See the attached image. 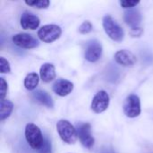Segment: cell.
Masks as SVG:
<instances>
[{"label": "cell", "instance_id": "1", "mask_svg": "<svg viewBox=\"0 0 153 153\" xmlns=\"http://www.w3.org/2000/svg\"><path fill=\"white\" fill-rule=\"evenodd\" d=\"M56 131L62 141L67 144L75 143L78 134L74 126L67 120L61 119L56 123Z\"/></svg>", "mask_w": 153, "mask_h": 153}, {"label": "cell", "instance_id": "2", "mask_svg": "<svg viewBox=\"0 0 153 153\" xmlns=\"http://www.w3.org/2000/svg\"><path fill=\"white\" fill-rule=\"evenodd\" d=\"M103 28L106 34L114 41L120 42L125 38V31L123 28L112 18L110 15H105L102 21Z\"/></svg>", "mask_w": 153, "mask_h": 153}, {"label": "cell", "instance_id": "3", "mask_svg": "<svg viewBox=\"0 0 153 153\" xmlns=\"http://www.w3.org/2000/svg\"><path fill=\"white\" fill-rule=\"evenodd\" d=\"M25 138H26L28 144L33 150H37V151H39L41 148L44 143V139H45L39 127L32 123L26 125Z\"/></svg>", "mask_w": 153, "mask_h": 153}, {"label": "cell", "instance_id": "4", "mask_svg": "<svg viewBox=\"0 0 153 153\" xmlns=\"http://www.w3.org/2000/svg\"><path fill=\"white\" fill-rule=\"evenodd\" d=\"M62 34V30L58 25L56 24H47L42 26L38 30L39 39L45 43H51L60 38Z\"/></svg>", "mask_w": 153, "mask_h": 153}, {"label": "cell", "instance_id": "5", "mask_svg": "<svg viewBox=\"0 0 153 153\" xmlns=\"http://www.w3.org/2000/svg\"><path fill=\"white\" fill-rule=\"evenodd\" d=\"M125 115L129 118L137 117L141 114V100L135 94L129 95L123 105Z\"/></svg>", "mask_w": 153, "mask_h": 153}, {"label": "cell", "instance_id": "6", "mask_svg": "<svg viewBox=\"0 0 153 153\" xmlns=\"http://www.w3.org/2000/svg\"><path fill=\"white\" fill-rule=\"evenodd\" d=\"M77 134L78 138L85 148H91L94 145L95 140L91 134V127L89 123H80L77 125Z\"/></svg>", "mask_w": 153, "mask_h": 153}, {"label": "cell", "instance_id": "7", "mask_svg": "<svg viewBox=\"0 0 153 153\" xmlns=\"http://www.w3.org/2000/svg\"><path fill=\"white\" fill-rule=\"evenodd\" d=\"M109 102L110 99L108 92L105 91H100L95 94V96L92 99L91 105V110L96 114H100L108 109Z\"/></svg>", "mask_w": 153, "mask_h": 153}, {"label": "cell", "instance_id": "8", "mask_svg": "<svg viewBox=\"0 0 153 153\" xmlns=\"http://www.w3.org/2000/svg\"><path fill=\"white\" fill-rule=\"evenodd\" d=\"M14 45L21 48L30 49L39 46V41L32 35L28 33H18L13 36L12 38Z\"/></svg>", "mask_w": 153, "mask_h": 153}, {"label": "cell", "instance_id": "9", "mask_svg": "<svg viewBox=\"0 0 153 153\" xmlns=\"http://www.w3.org/2000/svg\"><path fill=\"white\" fill-rule=\"evenodd\" d=\"M102 55V45L98 40H91L87 44L85 50V59L91 63L97 62Z\"/></svg>", "mask_w": 153, "mask_h": 153}, {"label": "cell", "instance_id": "10", "mask_svg": "<svg viewBox=\"0 0 153 153\" xmlns=\"http://www.w3.org/2000/svg\"><path fill=\"white\" fill-rule=\"evenodd\" d=\"M39 18L30 12H23L21 15L20 24L23 30H36L39 26Z\"/></svg>", "mask_w": 153, "mask_h": 153}, {"label": "cell", "instance_id": "11", "mask_svg": "<svg viewBox=\"0 0 153 153\" xmlns=\"http://www.w3.org/2000/svg\"><path fill=\"white\" fill-rule=\"evenodd\" d=\"M124 20L126 23L131 27V29H138L140 28V24L143 20V16L141 12L136 8L128 9L125 12Z\"/></svg>", "mask_w": 153, "mask_h": 153}, {"label": "cell", "instance_id": "12", "mask_svg": "<svg viewBox=\"0 0 153 153\" xmlns=\"http://www.w3.org/2000/svg\"><path fill=\"white\" fill-rule=\"evenodd\" d=\"M115 61L122 66H133L135 65L137 59L131 51L121 49L115 54Z\"/></svg>", "mask_w": 153, "mask_h": 153}, {"label": "cell", "instance_id": "13", "mask_svg": "<svg viewBox=\"0 0 153 153\" xmlns=\"http://www.w3.org/2000/svg\"><path fill=\"white\" fill-rule=\"evenodd\" d=\"M74 90V83L65 79H58L53 84V91L60 96L65 97L69 95Z\"/></svg>", "mask_w": 153, "mask_h": 153}, {"label": "cell", "instance_id": "14", "mask_svg": "<svg viewBox=\"0 0 153 153\" xmlns=\"http://www.w3.org/2000/svg\"><path fill=\"white\" fill-rule=\"evenodd\" d=\"M39 75L44 82H50L56 78V68L51 63H45L40 66Z\"/></svg>", "mask_w": 153, "mask_h": 153}, {"label": "cell", "instance_id": "15", "mask_svg": "<svg viewBox=\"0 0 153 153\" xmlns=\"http://www.w3.org/2000/svg\"><path fill=\"white\" fill-rule=\"evenodd\" d=\"M32 98L38 103H39L47 108H52L54 107V100H53L52 97L45 91L39 90V91H34L32 93Z\"/></svg>", "mask_w": 153, "mask_h": 153}, {"label": "cell", "instance_id": "16", "mask_svg": "<svg viewBox=\"0 0 153 153\" xmlns=\"http://www.w3.org/2000/svg\"><path fill=\"white\" fill-rule=\"evenodd\" d=\"M13 109V104L8 100H2L0 102V120L4 121L8 118Z\"/></svg>", "mask_w": 153, "mask_h": 153}, {"label": "cell", "instance_id": "17", "mask_svg": "<svg viewBox=\"0 0 153 153\" xmlns=\"http://www.w3.org/2000/svg\"><path fill=\"white\" fill-rule=\"evenodd\" d=\"M39 82V77L36 73H30L24 79V87L28 91H33L36 89Z\"/></svg>", "mask_w": 153, "mask_h": 153}, {"label": "cell", "instance_id": "18", "mask_svg": "<svg viewBox=\"0 0 153 153\" xmlns=\"http://www.w3.org/2000/svg\"><path fill=\"white\" fill-rule=\"evenodd\" d=\"M25 4L27 5L36 7L38 9H45L49 6L50 2L48 0H32V1H25Z\"/></svg>", "mask_w": 153, "mask_h": 153}, {"label": "cell", "instance_id": "19", "mask_svg": "<svg viewBox=\"0 0 153 153\" xmlns=\"http://www.w3.org/2000/svg\"><path fill=\"white\" fill-rule=\"evenodd\" d=\"M93 29V26L90 21H84L79 27V32L82 34H88Z\"/></svg>", "mask_w": 153, "mask_h": 153}, {"label": "cell", "instance_id": "20", "mask_svg": "<svg viewBox=\"0 0 153 153\" xmlns=\"http://www.w3.org/2000/svg\"><path fill=\"white\" fill-rule=\"evenodd\" d=\"M38 153H52V143L48 137H45L44 143Z\"/></svg>", "mask_w": 153, "mask_h": 153}, {"label": "cell", "instance_id": "21", "mask_svg": "<svg viewBox=\"0 0 153 153\" xmlns=\"http://www.w3.org/2000/svg\"><path fill=\"white\" fill-rule=\"evenodd\" d=\"M0 72L2 74H9L11 72L9 62L3 56L0 57Z\"/></svg>", "mask_w": 153, "mask_h": 153}, {"label": "cell", "instance_id": "22", "mask_svg": "<svg viewBox=\"0 0 153 153\" xmlns=\"http://www.w3.org/2000/svg\"><path fill=\"white\" fill-rule=\"evenodd\" d=\"M7 90H8V85L7 82H5V80L1 77L0 78V100H5V96L7 93Z\"/></svg>", "mask_w": 153, "mask_h": 153}, {"label": "cell", "instance_id": "23", "mask_svg": "<svg viewBox=\"0 0 153 153\" xmlns=\"http://www.w3.org/2000/svg\"><path fill=\"white\" fill-rule=\"evenodd\" d=\"M140 1H134V0H123L120 1V4L122 7L126 9H132L135 7L137 4H139Z\"/></svg>", "mask_w": 153, "mask_h": 153}, {"label": "cell", "instance_id": "24", "mask_svg": "<svg viewBox=\"0 0 153 153\" xmlns=\"http://www.w3.org/2000/svg\"><path fill=\"white\" fill-rule=\"evenodd\" d=\"M143 33V30L141 28H138V29H133L132 31H131V34L134 36V37H139L141 36Z\"/></svg>", "mask_w": 153, "mask_h": 153}, {"label": "cell", "instance_id": "25", "mask_svg": "<svg viewBox=\"0 0 153 153\" xmlns=\"http://www.w3.org/2000/svg\"><path fill=\"white\" fill-rule=\"evenodd\" d=\"M100 153H115V152L113 150L109 149V148H104V149L101 150Z\"/></svg>", "mask_w": 153, "mask_h": 153}]
</instances>
